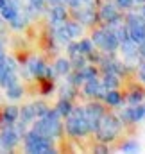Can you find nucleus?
I'll return each instance as SVG.
<instances>
[{"instance_id":"obj_1","label":"nucleus","mask_w":145,"mask_h":154,"mask_svg":"<svg viewBox=\"0 0 145 154\" xmlns=\"http://www.w3.org/2000/svg\"><path fill=\"white\" fill-rule=\"evenodd\" d=\"M70 118L66 122V129L70 134H75V136H81V134H86L90 131V124H88V118H86V113L82 109H75V111H70Z\"/></svg>"},{"instance_id":"obj_2","label":"nucleus","mask_w":145,"mask_h":154,"mask_svg":"<svg viewBox=\"0 0 145 154\" xmlns=\"http://www.w3.org/2000/svg\"><path fill=\"white\" fill-rule=\"evenodd\" d=\"M118 127H120V122L115 116H104L102 124H99V129H97L99 138L100 140H113V136L118 133Z\"/></svg>"},{"instance_id":"obj_3","label":"nucleus","mask_w":145,"mask_h":154,"mask_svg":"<svg viewBox=\"0 0 145 154\" xmlns=\"http://www.w3.org/2000/svg\"><path fill=\"white\" fill-rule=\"evenodd\" d=\"M18 140H20V133L13 125H5L2 129V136H0V147L2 149H5V151L13 149L18 143Z\"/></svg>"},{"instance_id":"obj_4","label":"nucleus","mask_w":145,"mask_h":154,"mask_svg":"<svg viewBox=\"0 0 145 154\" xmlns=\"http://www.w3.org/2000/svg\"><path fill=\"white\" fill-rule=\"evenodd\" d=\"M84 93H86V95H90V97H102V93H104V86H100V84L95 81V77L86 79Z\"/></svg>"},{"instance_id":"obj_5","label":"nucleus","mask_w":145,"mask_h":154,"mask_svg":"<svg viewBox=\"0 0 145 154\" xmlns=\"http://www.w3.org/2000/svg\"><path fill=\"white\" fill-rule=\"evenodd\" d=\"M18 116H20V111L16 109V108H5L4 109V116H2V127H5V125H13L16 120H18Z\"/></svg>"},{"instance_id":"obj_6","label":"nucleus","mask_w":145,"mask_h":154,"mask_svg":"<svg viewBox=\"0 0 145 154\" xmlns=\"http://www.w3.org/2000/svg\"><path fill=\"white\" fill-rule=\"evenodd\" d=\"M29 72H31V75L34 77H43L47 74V66L43 65V61L41 59H31V63H29Z\"/></svg>"},{"instance_id":"obj_7","label":"nucleus","mask_w":145,"mask_h":154,"mask_svg":"<svg viewBox=\"0 0 145 154\" xmlns=\"http://www.w3.org/2000/svg\"><path fill=\"white\" fill-rule=\"evenodd\" d=\"M100 16H102V20L104 22H113L115 18H118V13H116V9L113 7V5H104L102 7V11H100Z\"/></svg>"},{"instance_id":"obj_8","label":"nucleus","mask_w":145,"mask_h":154,"mask_svg":"<svg viewBox=\"0 0 145 154\" xmlns=\"http://www.w3.org/2000/svg\"><path fill=\"white\" fill-rule=\"evenodd\" d=\"M50 16H52V22H54L56 25H61V23H65L66 11H65L63 7H54V9H52V13H50Z\"/></svg>"},{"instance_id":"obj_9","label":"nucleus","mask_w":145,"mask_h":154,"mask_svg":"<svg viewBox=\"0 0 145 154\" xmlns=\"http://www.w3.org/2000/svg\"><path fill=\"white\" fill-rule=\"evenodd\" d=\"M20 116H22V122H23V124H29L31 120H34V118H36V111H34V108H32V106H25V108L22 109Z\"/></svg>"},{"instance_id":"obj_10","label":"nucleus","mask_w":145,"mask_h":154,"mask_svg":"<svg viewBox=\"0 0 145 154\" xmlns=\"http://www.w3.org/2000/svg\"><path fill=\"white\" fill-rule=\"evenodd\" d=\"M56 111H57V115H63V116L70 115V111H72V104H70V100H66V99L59 100V104H57Z\"/></svg>"},{"instance_id":"obj_11","label":"nucleus","mask_w":145,"mask_h":154,"mask_svg":"<svg viewBox=\"0 0 145 154\" xmlns=\"http://www.w3.org/2000/svg\"><path fill=\"white\" fill-rule=\"evenodd\" d=\"M102 86H104V88H108V90H115V88L118 86V79H116V75H115L113 72H108L106 77H104Z\"/></svg>"},{"instance_id":"obj_12","label":"nucleus","mask_w":145,"mask_h":154,"mask_svg":"<svg viewBox=\"0 0 145 154\" xmlns=\"http://www.w3.org/2000/svg\"><path fill=\"white\" fill-rule=\"evenodd\" d=\"M5 90H7V97H11V99H20V97H22V93H23V90H22V86H20L18 82H14V84L7 86Z\"/></svg>"},{"instance_id":"obj_13","label":"nucleus","mask_w":145,"mask_h":154,"mask_svg":"<svg viewBox=\"0 0 145 154\" xmlns=\"http://www.w3.org/2000/svg\"><path fill=\"white\" fill-rule=\"evenodd\" d=\"M129 116H131V122H136V120L143 118L145 116V108H142V106L131 108V109H129Z\"/></svg>"},{"instance_id":"obj_14","label":"nucleus","mask_w":145,"mask_h":154,"mask_svg":"<svg viewBox=\"0 0 145 154\" xmlns=\"http://www.w3.org/2000/svg\"><path fill=\"white\" fill-rule=\"evenodd\" d=\"M120 100H122V97H120V93H116L115 90H109L108 93H106V102H108V104H111V106L120 104Z\"/></svg>"},{"instance_id":"obj_15","label":"nucleus","mask_w":145,"mask_h":154,"mask_svg":"<svg viewBox=\"0 0 145 154\" xmlns=\"http://www.w3.org/2000/svg\"><path fill=\"white\" fill-rule=\"evenodd\" d=\"M65 27H66L70 38H77V36H81V32H82V29H81L79 23H65Z\"/></svg>"},{"instance_id":"obj_16","label":"nucleus","mask_w":145,"mask_h":154,"mask_svg":"<svg viewBox=\"0 0 145 154\" xmlns=\"http://www.w3.org/2000/svg\"><path fill=\"white\" fill-rule=\"evenodd\" d=\"M57 74H68V70H70V61H66V59H59L57 63H56V68H54Z\"/></svg>"},{"instance_id":"obj_17","label":"nucleus","mask_w":145,"mask_h":154,"mask_svg":"<svg viewBox=\"0 0 145 154\" xmlns=\"http://www.w3.org/2000/svg\"><path fill=\"white\" fill-rule=\"evenodd\" d=\"M77 48H79V52L81 54H91L93 50H91V41H81V43H77Z\"/></svg>"},{"instance_id":"obj_18","label":"nucleus","mask_w":145,"mask_h":154,"mask_svg":"<svg viewBox=\"0 0 145 154\" xmlns=\"http://www.w3.org/2000/svg\"><path fill=\"white\" fill-rule=\"evenodd\" d=\"M45 7V0H29V9L32 11H41Z\"/></svg>"},{"instance_id":"obj_19","label":"nucleus","mask_w":145,"mask_h":154,"mask_svg":"<svg viewBox=\"0 0 145 154\" xmlns=\"http://www.w3.org/2000/svg\"><path fill=\"white\" fill-rule=\"evenodd\" d=\"M142 99H143V93H142V91H138V93H133V95H131V97H129L127 100H129L131 104H134V106H136V104H138V102H140Z\"/></svg>"},{"instance_id":"obj_20","label":"nucleus","mask_w":145,"mask_h":154,"mask_svg":"<svg viewBox=\"0 0 145 154\" xmlns=\"http://www.w3.org/2000/svg\"><path fill=\"white\" fill-rule=\"evenodd\" d=\"M116 2H118V5H120V7L129 9V7L133 5V2H134V0H116Z\"/></svg>"},{"instance_id":"obj_21","label":"nucleus","mask_w":145,"mask_h":154,"mask_svg":"<svg viewBox=\"0 0 145 154\" xmlns=\"http://www.w3.org/2000/svg\"><path fill=\"white\" fill-rule=\"evenodd\" d=\"M122 149L124 151H138V145L136 143H125V145H122Z\"/></svg>"},{"instance_id":"obj_22","label":"nucleus","mask_w":145,"mask_h":154,"mask_svg":"<svg viewBox=\"0 0 145 154\" xmlns=\"http://www.w3.org/2000/svg\"><path fill=\"white\" fill-rule=\"evenodd\" d=\"M140 77H142V81L145 82V65L142 66V68H140Z\"/></svg>"},{"instance_id":"obj_23","label":"nucleus","mask_w":145,"mask_h":154,"mask_svg":"<svg viewBox=\"0 0 145 154\" xmlns=\"http://www.w3.org/2000/svg\"><path fill=\"white\" fill-rule=\"evenodd\" d=\"M50 2H52V4H56V2H61V0H50Z\"/></svg>"},{"instance_id":"obj_24","label":"nucleus","mask_w":145,"mask_h":154,"mask_svg":"<svg viewBox=\"0 0 145 154\" xmlns=\"http://www.w3.org/2000/svg\"><path fill=\"white\" fill-rule=\"evenodd\" d=\"M0 29H2V20H0Z\"/></svg>"},{"instance_id":"obj_25","label":"nucleus","mask_w":145,"mask_h":154,"mask_svg":"<svg viewBox=\"0 0 145 154\" xmlns=\"http://www.w3.org/2000/svg\"><path fill=\"white\" fill-rule=\"evenodd\" d=\"M0 48H2V39H0Z\"/></svg>"},{"instance_id":"obj_26","label":"nucleus","mask_w":145,"mask_h":154,"mask_svg":"<svg viewBox=\"0 0 145 154\" xmlns=\"http://www.w3.org/2000/svg\"><path fill=\"white\" fill-rule=\"evenodd\" d=\"M143 16H145V7H143Z\"/></svg>"}]
</instances>
